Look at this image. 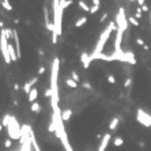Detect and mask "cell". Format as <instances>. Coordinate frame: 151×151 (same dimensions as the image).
Masks as SVG:
<instances>
[{
	"label": "cell",
	"mask_w": 151,
	"mask_h": 151,
	"mask_svg": "<svg viewBox=\"0 0 151 151\" xmlns=\"http://www.w3.org/2000/svg\"><path fill=\"white\" fill-rule=\"evenodd\" d=\"M63 8L60 6V0H55L53 2V16H55V33H52V42L56 44L57 42V37L63 34V29H61V22H63Z\"/></svg>",
	"instance_id": "obj_1"
},
{
	"label": "cell",
	"mask_w": 151,
	"mask_h": 151,
	"mask_svg": "<svg viewBox=\"0 0 151 151\" xmlns=\"http://www.w3.org/2000/svg\"><path fill=\"white\" fill-rule=\"evenodd\" d=\"M113 30H119V27H117V23H116V22H110L109 26H108L106 29L102 31V34H101V37H100V40H98L97 45H95V49H94L93 53H102L103 46H105L106 41H108V38L110 37V34H112Z\"/></svg>",
	"instance_id": "obj_2"
},
{
	"label": "cell",
	"mask_w": 151,
	"mask_h": 151,
	"mask_svg": "<svg viewBox=\"0 0 151 151\" xmlns=\"http://www.w3.org/2000/svg\"><path fill=\"white\" fill-rule=\"evenodd\" d=\"M59 68H60V59L56 57L52 63V72H50V88L53 90V95H59V88H57Z\"/></svg>",
	"instance_id": "obj_3"
},
{
	"label": "cell",
	"mask_w": 151,
	"mask_h": 151,
	"mask_svg": "<svg viewBox=\"0 0 151 151\" xmlns=\"http://www.w3.org/2000/svg\"><path fill=\"white\" fill-rule=\"evenodd\" d=\"M7 132H8V136L11 139H21V135H22V128L19 125V122L15 117H11V121H10V125L7 127Z\"/></svg>",
	"instance_id": "obj_4"
},
{
	"label": "cell",
	"mask_w": 151,
	"mask_h": 151,
	"mask_svg": "<svg viewBox=\"0 0 151 151\" xmlns=\"http://www.w3.org/2000/svg\"><path fill=\"white\" fill-rule=\"evenodd\" d=\"M116 23H117V27H119L120 30H122V31L127 30V27H128V19L125 18L124 8H120L119 10V14H117V16H116Z\"/></svg>",
	"instance_id": "obj_5"
},
{
	"label": "cell",
	"mask_w": 151,
	"mask_h": 151,
	"mask_svg": "<svg viewBox=\"0 0 151 151\" xmlns=\"http://www.w3.org/2000/svg\"><path fill=\"white\" fill-rule=\"evenodd\" d=\"M136 120H138L141 125H144V127H151V116L148 114V113H146L143 109H138Z\"/></svg>",
	"instance_id": "obj_6"
},
{
	"label": "cell",
	"mask_w": 151,
	"mask_h": 151,
	"mask_svg": "<svg viewBox=\"0 0 151 151\" xmlns=\"http://www.w3.org/2000/svg\"><path fill=\"white\" fill-rule=\"evenodd\" d=\"M122 30H117L116 33V40H114V52L116 53H121V41H122Z\"/></svg>",
	"instance_id": "obj_7"
},
{
	"label": "cell",
	"mask_w": 151,
	"mask_h": 151,
	"mask_svg": "<svg viewBox=\"0 0 151 151\" xmlns=\"http://www.w3.org/2000/svg\"><path fill=\"white\" fill-rule=\"evenodd\" d=\"M110 138H112L110 134H105V135H103V139H102V141H101V146L98 147V151H105V150H106L108 143L110 141Z\"/></svg>",
	"instance_id": "obj_8"
},
{
	"label": "cell",
	"mask_w": 151,
	"mask_h": 151,
	"mask_svg": "<svg viewBox=\"0 0 151 151\" xmlns=\"http://www.w3.org/2000/svg\"><path fill=\"white\" fill-rule=\"evenodd\" d=\"M81 61H82V64H83V67H84V68H88V65H90V63L93 61L91 55L82 53V55H81Z\"/></svg>",
	"instance_id": "obj_9"
},
{
	"label": "cell",
	"mask_w": 151,
	"mask_h": 151,
	"mask_svg": "<svg viewBox=\"0 0 151 151\" xmlns=\"http://www.w3.org/2000/svg\"><path fill=\"white\" fill-rule=\"evenodd\" d=\"M37 82V78H34V79H31V81L30 82H27L26 84H25V87H23V88H25V93L27 94V95H29V94H30V91L33 90V86H34V83Z\"/></svg>",
	"instance_id": "obj_10"
},
{
	"label": "cell",
	"mask_w": 151,
	"mask_h": 151,
	"mask_svg": "<svg viewBox=\"0 0 151 151\" xmlns=\"http://www.w3.org/2000/svg\"><path fill=\"white\" fill-rule=\"evenodd\" d=\"M37 97H38V90H37V88H33V90L30 91V94H29V101L34 103Z\"/></svg>",
	"instance_id": "obj_11"
},
{
	"label": "cell",
	"mask_w": 151,
	"mask_h": 151,
	"mask_svg": "<svg viewBox=\"0 0 151 151\" xmlns=\"http://www.w3.org/2000/svg\"><path fill=\"white\" fill-rule=\"evenodd\" d=\"M117 124H119V117H114V119L110 121V124H109V129L110 131H114L117 128Z\"/></svg>",
	"instance_id": "obj_12"
},
{
	"label": "cell",
	"mask_w": 151,
	"mask_h": 151,
	"mask_svg": "<svg viewBox=\"0 0 151 151\" xmlns=\"http://www.w3.org/2000/svg\"><path fill=\"white\" fill-rule=\"evenodd\" d=\"M86 22H87V18H86V16H83V18H79V19L76 21V23H75V27H81V26H83Z\"/></svg>",
	"instance_id": "obj_13"
},
{
	"label": "cell",
	"mask_w": 151,
	"mask_h": 151,
	"mask_svg": "<svg viewBox=\"0 0 151 151\" xmlns=\"http://www.w3.org/2000/svg\"><path fill=\"white\" fill-rule=\"evenodd\" d=\"M71 114H72V112H71V109H67L63 112V120L64 121H68L71 119Z\"/></svg>",
	"instance_id": "obj_14"
},
{
	"label": "cell",
	"mask_w": 151,
	"mask_h": 151,
	"mask_svg": "<svg viewBox=\"0 0 151 151\" xmlns=\"http://www.w3.org/2000/svg\"><path fill=\"white\" fill-rule=\"evenodd\" d=\"M30 110H31V112H40V110H41V106H40V103H38V102H34V103H31V106H30Z\"/></svg>",
	"instance_id": "obj_15"
},
{
	"label": "cell",
	"mask_w": 151,
	"mask_h": 151,
	"mask_svg": "<svg viewBox=\"0 0 151 151\" xmlns=\"http://www.w3.org/2000/svg\"><path fill=\"white\" fill-rule=\"evenodd\" d=\"M65 83H67V86L72 87V88H76V87H78V83L75 82L74 79H67V81H65Z\"/></svg>",
	"instance_id": "obj_16"
},
{
	"label": "cell",
	"mask_w": 151,
	"mask_h": 151,
	"mask_svg": "<svg viewBox=\"0 0 151 151\" xmlns=\"http://www.w3.org/2000/svg\"><path fill=\"white\" fill-rule=\"evenodd\" d=\"M71 3H72L71 0H60V6H61V8H63V10H64V8H67Z\"/></svg>",
	"instance_id": "obj_17"
},
{
	"label": "cell",
	"mask_w": 151,
	"mask_h": 151,
	"mask_svg": "<svg viewBox=\"0 0 151 151\" xmlns=\"http://www.w3.org/2000/svg\"><path fill=\"white\" fill-rule=\"evenodd\" d=\"M2 4H3V7L6 8L7 11H11V10H12V6L10 4V2H7V0H3V2H2Z\"/></svg>",
	"instance_id": "obj_18"
},
{
	"label": "cell",
	"mask_w": 151,
	"mask_h": 151,
	"mask_svg": "<svg viewBox=\"0 0 151 151\" xmlns=\"http://www.w3.org/2000/svg\"><path fill=\"white\" fill-rule=\"evenodd\" d=\"M122 143H124V140H122L121 138H116V139H114V141H113V144H114L116 147H120V146H121Z\"/></svg>",
	"instance_id": "obj_19"
},
{
	"label": "cell",
	"mask_w": 151,
	"mask_h": 151,
	"mask_svg": "<svg viewBox=\"0 0 151 151\" xmlns=\"http://www.w3.org/2000/svg\"><path fill=\"white\" fill-rule=\"evenodd\" d=\"M128 22H131L132 25H134V26H136V27L139 26V21H138V19H135L134 16H128Z\"/></svg>",
	"instance_id": "obj_20"
},
{
	"label": "cell",
	"mask_w": 151,
	"mask_h": 151,
	"mask_svg": "<svg viewBox=\"0 0 151 151\" xmlns=\"http://www.w3.org/2000/svg\"><path fill=\"white\" fill-rule=\"evenodd\" d=\"M79 7L82 8V10H84V11H87V12H90V8L87 7V4L84 3V2H79Z\"/></svg>",
	"instance_id": "obj_21"
},
{
	"label": "cell",
	"mask_w": 151,
	"mask_h": 151,
	"mask_svg": "<svg viewBox=\"0 0 151 151\" xmlns=\"http://www.w3.org/2000/svg\"><path fill=\"white\" fill-rule=\"evenodd\" d=\"M71 76H72V79H74V81L75 82H79V76H78V74L76 72H75V71H71Z\"/></svg>",
	"instance_id": "obj_22"
},
{
	"label": "cell",
	"mask_w": 151,
	"mask_h": 151,
	"mask_svg": "<svg viewBox=\"0 0 151 151\" xmlns=\"http://www.w3.org/2000/svg\"><path fill=\"white\" fill-rule=\"evenodd\" d=\"M44 95H45L46 98H48V97H49V98H52V95H53V90H52V88H48V90L45 91Z\"/></svg>",
	"instance_id": "obj_23"
},
{
	"label": "cell",
	"mask_w": 151,
	"mask_h": 151,
	"mask_svg": "<svg viewBox=\"0 0 151 151\" xmlns=\"http://www.w3.org/2000/svg\"><path fill=\"white\" fill-rule=\"evenodd\" d=\"M108 82H109L110 84H114L116 83V78L113 76V75H109V76H108Z\"/></svg>",
	"instance_id": "obj_24"
},
{
	"label": "cell",
	"mask_w": 151,
	"mask_h": 151,
	"mask_svg": "<svg viewBox=\"0 0 151 151\" xmlns=\"http://www.w3.org/2000/svg\"><path fill=\"white\" fill-rule=\"evenodd\" d=\"M98 10H100V6H93V7L90 8V12H91V14H94V12H97Z\"/></svg>",
	"instance_id": "obj_25"
},
{
	"label": "cell",
	"mask_w": 151,
	"mask_h": 151,
	"mask_svg": "<svg viewBox=\"0 0 151 151\" xmlns=\"http://www.w3.org/2000/svg\"><path fill=\"white\" fill-rule=\"evenodd\" d=\"M131 83H132V79H131V78H128V79H127V81L124 82V86H125V87H129V86H131Z\"/></svg>",
	"instance_id": "obj_26"
},
{
	"label": "cell",
	"mask_w": 151,
	"mask_h": 151,
	"mask_svg": "<svg viewBox=\"0 0 151 151\" xmlns=\"http://www.w3.org/2000/svg\"><path fill=\"white\" fill-rule=\"evenodd\" d=\"M4 146H6L7 148H8V147H11V140H10V139H7L6 141H4Z\"/></svg>",
	"instance_id": "obj_27"
},
{
	"label": "cell",
	"mask_w": 151,
	"mask_h": 151,
	"mask_svg": "<svg viewBox=\"0 0 151 151\" xmlns=\"http://www.w3.org/2000/svg\"><path fill=\"white\" fill-rule=\"evenodd\" d=\"M136 42H138V44H139L140 46H144V45H146V44H144V41L141 40V38H138V40H136Z\"/></svg>",
	"instance_id": "obj_28"
},
{
	"label": "cell",
	"mask_w": 151,
	"mask_h": 151,
	"mask_svg": "<svg viewBox=\"0 0 151 151\" xmlns=\"http://www.w3.org/2000/svg\"><path fill=\"white\" fill-rule=\"evenodd\" d=\"M44 72H45V67H41V68L38 69V75H42Z\"/></svg>",
	"instance_id": "obj_29"
},
{
	"label": "cell",
	"mask_w": 151,
	"mask_h": 151,
	"mask_svg": "<svg viewBox=\"0 0 151 151\" xmlns=\"http://www.w3.org/2000/svg\"><path fill=\"white\" fill-rule=\"evenodd\" d=\"M148 10H150L148 6H143V7H141V11H144V12H148Z\"/></svg>",
	"instance_id": "obj_30"
},
{
	"label": "cell",
	"mask_w": 151,
	"mask_h": 151,
	"mask_svg": "<svg viewBox=\"0 0 151 151\" xmlns=\"http://www.w3.org/2000/svg\"><path fill=\"white\" fill-rule=\"evenodd\" d=\"M106 18H108V14H103V15L101 16V19H100V21H101V22H103V21H106Z\"/></svg>",
	"instance_id": "obj_31"
},
{
	"label": "cell",
	"mask_w": 151,
	"mask_h": 151,
	"mask_svg": "<svg viewBox=\"0 0 151 151\" xmlns=\"http://www.w3.org/2000/svg\"><path fill=\"white\" fill-rule=\"evenodd\" d=\"M93 3H94V6H100V3H101V2H100V0H94Z\"/></svg>",
	"instance_id": "obj_32"
},
{
	"label": "cell",
	"mask_w": 151,
	"mask_h": 151,
	"mask_svg": "<svg viewBox=\"0 0 151 151\" xmlns=\"http://www.w3.org/2000/svg\"><path fill=\"white\" fill-rule=\"evenodd\" d=\"M138 4H139V6H141V7H143V4H144V2H143V0H139V2H138Z\"/></svg>",
	"instance_id": "obj_33"
},
{
	"label": "cell",
	"mask_w": 151,
	"mask_h": 151,
	"mask_svg": "<svg viewBox=\"0 0 151 151\" xmlns=\"http://www.w3.org/2000/svg\"><path fill=\"white\" fill-rule=\"evenodd\" d=\"M83 86H84V87H86V88H91V86H90V84H88V83H84V84H83Z\"/></svg>",
	"instance_id": "obj_34"
},
{
	"label": "cell",
	"mask_w": 151,
	"mask_h": 151,
	"mask_svg": "<svg viewBox=\"0 0 151 151\" xmlns=\"http://www.w3.org/2000/svg\"><path fill=\"white\" fill-rule=\"evenodd\" d=\"M139 18H141V12H138V14H136V19H139Z\"/></svg>",
	"instance_id": "obj_35"
},
{
	"label": "cell",
	"mask_w": 151,
	"mask_h": 151,
	"mask_svg": "<svg viewBox=\"0 0 151 151\" xmlns=\"http://www.w3.org/2000/svg\"><path fill=\"white\" fill-rule=\"evenodd\" d=\"M143 49H144V50H148L150 48H148V45H144V46H143Z\"/></svg>",
	"instance_id": "obj_36"
}]
</instances>
